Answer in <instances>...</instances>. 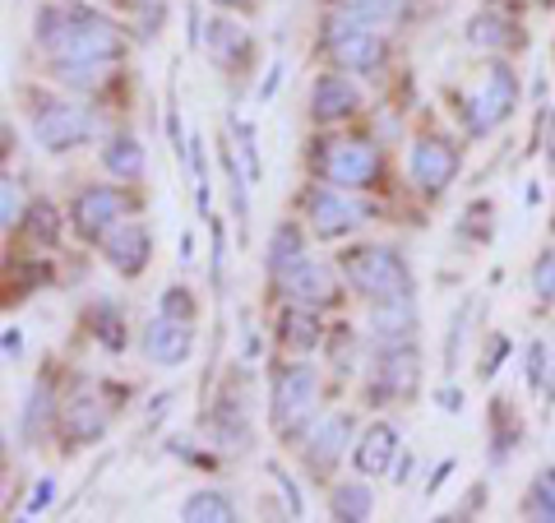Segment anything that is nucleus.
Segmentation results:
<instances>
[{"label":"nucleus","mask_w":555,"mask_h":523,"mask_svg":"<svg viewBox=\"0 0 555 523\" xmlns=\"http://www.w3.org/2000/svg\"><path fill=\"white\" fill-rule=\"evenodd\" d=\"M56 75L75 89H102L107 84V69L93 65V61H56Z\"/></svg>","instance_id":"nucleus-29"},{"label":"nucleus","mask_w":555,"mask_h":523,"mask_svg":"<svg viewBox=\"0 0 555 523\" xmlns=\"http://www.w3.org/2000/svg\"><path fill=\"white\" fill-rule=\"evenodd\" d=\"M440 408H444V412H459V408H463L459 390H440Z\"/></svg>","instance_id":"nucleus-45"},{"label":"nucleus","mask_w":555,"mask_h":523,"mask_svg":"<svg viewBox=\"0 0 555 523\" xmlns=\"http://www.w3.org/2000/svg\"><path fill=\"white\" fill-rule=\"evenodd\" d=\"M393 459H398V431L385 426V422L371 426L357 441V449H352V463H357L361 477H385L389 468H393Z\"/></svg>","instance_id":"nucleus-15"},{"label":"nucleus","mask_w":555,"mask_h":523,"mask_svg":"<svg viewBox=\"0 0 555 523\" xmlns=\"http://www.w3.org/2000/svg\"><path fill=\"white\" fill-rule=\"evenodd\" d=\"M306 214H310V228H315V237L334 241V237L357 232L361 222L371 218V208L357 204L352 195H343V190L334 186V190H315V195L306 200Z\"/></svg>","instance_id":"nucleus-8"},{"label":"nucleus","mask_w":555,"mask_h":523,"mask_svg":"<svg viewBox=\"0 0 555 523\" xmlns=\"http://www.w3.org/2000/svg\"><path fill=\"white\" fill-rule=\"evenodd\" d=\"M343 273H347V283H352L357 292H366L371 302H379V296H408L412 292V273L403 265V255L385 251V246L347 251L343 255Z\"/></svg>","instance_id":"nucleus-3"},{"label":"nucleus","mask_w":555,"mask_h":523,"mask_svg":"<svg viewBox=\"0 0 555 523\" xmlns=\"http://www.w3.org/2000/svg\"><path fill=\"white\" fill-rule=\"evenodd\" d=\"M357 84L347 79V75H320L315 79V89H310V112H315V120H343V116H352L357 112Z\"/></svg>","instance_id":"nucleus-16"},{"label":"nucleus","mask_w":555,"mask_h":523,"mask_svg":"<svg viewBox=\"0 0 555 523\" xmlns=\"http://www.w3.org/2000/svg\"><path fill=\"white\" fill-rule=\"evenodd\" d=\"M278 329H283V343H292V347H315V343H320L315 306H292Z\"/></svg>","instance_id":"nucleus-26"},{"label":"nucleus","mask_w":555,"mask_h":523,"mask_svg":"<svg viewBox=\"0 0 555 523\" xmlns=\"http://www.w3.org/2000/svg\"><path fill=\"white\" fill-rule=\"evenodd\" d=\"M102 167L120 181H134L139 171H144V144H139L134 135H112V144L102 149Z\"/></svg>","instance_id":"nucleus-20"},{"label":"nucleus","mask_w":555,"mask_h":523,"mask_svg":"<svg viewBox=\"0 0 555 523\" xmlns=\"http://www.w3.org/2000/svg\"><path fill=\"white\" fill-rule=\"evenodd\" d=\"M28 232L42 241V246H56V237H61V214L51 204H33V222H28Z\"/></svg>","instance_id":"nucleus-33"},{"label":"nucleus","mask_w":555,"mask_h":523,"mask_svg":"<svg viewBox=\"0 0 555 523\" xmlns=\"http://www.w3.org/2000/svg\"><path fill=\"white\" fill-rule=\"evenodd\" d=\"M232 135L241 139V153H246V181H255V177H259V153H255V126H250V120H241V116H232Z\"/></svg>","instance_id":"nucleus-35"},{"label":"nucleus","mask_w":555,"mask_h":523,"mask_svg":"<svg viewBox=\"0 0 555 523\" xmlns=\"http://www.w3.org/2000/svg\"><path fill=\"white\" fill-rule=\"evenodd\" d=\"M551 232H555V222H551Z\"/></svg>","instance_id":"nucleus-47"},{"label":"nucleus","mask_w":555,"mask_h":523,"mask_svg":"<svg viewBox=\"0 0 555 523\" xmlns=\"http://www.w3.org/2000/svg\"><path fill=\"white\" fill-rule=\"evenodd\" d=\"M505 353H509V339H491V347H486V361H481V375L486 380L495 375V366L505 361Z\"/></svg>","instance_id":"nucleus-39"},{"label":"nucleus","mask_w":555,"mask_h":523,"mask_svg":"<svg viewBox=\"0 0 555 523\" xmlns=\"http://www.w3.org/2000/svg\"><path fill=\"white\" fill-rule=\"evenodd\" d=\"M214 283H222V228L214 222Z\"/></svg>","instance_id":"nucleus-42"},{"label":"nucleus","mask_w":555,"mask_h":523,"mask_svg":"<svg viewBox=\"0 0 555 523\" xmlns=\"http://www.w3.org/2000/svg\"><path fill=\"white\" fill-rule=\"evenodd\" d=\"M283 288H287V296L297 306H324V302H334L338 296L334 273H328L324 265H315V259H301L292 273H283Z\"/></svg>","instance_id":"nucleus-14"},{"label":"nucleus","mask_w":555,"mask_h":523,"mask_svg":"<svg viewBox=\"0 0 555 523\" xmlns=\"http://www.w3.org/2000/svg\"><path fill=\"white\" fill-rule=\"evenodd\" d=\"M208 56L218 65H241L250 56V38L228 20H214V28H208Z\"/></svg>","instance_id":"nucleus-21"},{"label":"nucleus","mask_w":555,"mask_h":523,"mask_svg":"<svg viewBox=\"0 0 555 523\" xmlns=\"http://www.w3.org/2000/svg\"><path fill=\"white\" fill-rule=\"evenodd\" d=\"M61 431H65V441H75V445H93L107 435V408H102L93 394H75L61 412Z\"/></svg>","instance_id":"nucleus-13"},{"label":"nucleus","mask_w":555,"mask_h":523,"mask_svg":"<svg viewBox=\"0 0 555 523\" xmlns=\"http://www.w3.org/2000/svg\"><path fill=\"white\" fill-rule=\"evenodd\" d=\"M324 51L334 56L338 69H379L385 61V38L375 33L371 20H361L357 10H334L324 20Z\"/></svg>","instance_id":"nucleus-2"},{"label":"nucleus","mask_w":555,"mask_h":523,"mask_svg":"<svg viewBox=\"0 0 555 523\" xmlns=\"http://www.w3.org/2000/svg\"><path fill=\"white\" fill-rule=\"evenodd\" d=\"M181 519L185 523H232L236 519V505L222 496V492H195L181 505Z\"/></svg>","instance_id":"nucleus-24"},{"label":"nucleus","mask_w":555,"mask_h":523,"mask_svg":"<svg viewBox=\"0 0 555 523\" xmlns=\"http://www.w3.org/2000/svg\"><path fill=\"white\" fill-rule=\"evenodd\" d=\"M416 375H422V361H416L412 347H389V357L379 361L375 390H389V394H412V390H416Z\"/></svg>","instance_id":"nucleus-19"},{"label":"nucleus","mask_w":555,"mask_h":523,"mask_svg":"<svg viewBox=\"0 0 555 523\" xmlns=\"http://www.w3.org/2000/svg\"><path fill=\"white\" fill-rule=\"evenodd\" d=\"M24 353V339H20V329H5V361H14Z\"/></svg>","instance_id":"nucleus-43"},{"label":"nucleus","mask_w":555,"mask_h":523,"mask_svg":"<svg viewBox=\"0 0 555 523\" xmlns=\"http://www.w3.org/2000/svg\"><path fill=\"white\" fill-rule=\"evenodd\" d=\"M371 324H375V339L379 343L408 339L412 334V292L408 296H379L375 310H371Z\"/></svg>","instance_id":"nucleus-18"},{"label":"nucleus","mask_w":555,"mask_h":523,"mask_svg":"<svg viewBox=\"0 0 555 523\" xmlns=\"http://www.w3.org/2000/svg\"><path fill=\"white\" fill-rule=\"evenodd\" d=\"M38 42L47 51H56V61L107 65V61H120V51H126V33H120L112 20L93 14V10L42 5V14H38Z\"/></svg>","instance_id":"nucleus-1"},{"label":"nucleus","mask_w":555,"mask_h":523,"mask_svg":"<svg viewBox=\"0 0 555 523\" xmlns=\"http://www.w3.org/2000/svg\"><path fill=\"white\" fill-rule=\"evenodd\" d=\"M273 477H278V492L287 496V514H292V519H301V496H297V486H292V477H287V473H278V468H273Z\"/></svg>","instance_id":"nucleus-40"},{"label":"nucleus","mask_w":555,"mask_h":523,"mask_svg":"<svg viewBox=\"0 0 555 523\" xmlns=\"http://www.w3.org/2000/svg\"><path fill=\"white\" fill-rule=\"evenodd\" d=\"M33 135H38V144H42V149L65 153V149L89 144L93 116L83 112V107H75V102H47V107L33 116Z\"/></svg>","instance_id":"nucleus-7"},{"label":"nucleus","mask_w":555,"mask_h":523,"mask_svg":"<svg viewBox=\"0 0 555 523\" xmlns=\"http://www.w3.org/2000/svg\"><path fill=\"white\" fill-rule=\"evenodd\" d=\"M343 5L357 10L361 20H371V24H389V20H398V14H403L408 0H343Z\"/></svg>","instance_id":"nucleus-32"},{"label":"nucleus","mask_w":555,"mask_h":523,"mask_svg":"<svg viewBox=\"0 0 555 523\" xmlns=\"http://www.w3.org/2000/svg\"><path fill=\"white\" fill-rule=\"evenodd\" d=\"M320 171L328 186L338 190H361L379 177V153L366 144V139H338V144L324 149L320 158Z\"/></svg>","instance_id":"nucleus-6"},{"label":"nucleus","mask_w":555,"mask_h":523,"mask_svg":"<svg viewBox=\"0 0 555 523\" xmlns=\"http://www.w3.org/2000/svg\"><path fill=\"white\" fill-rule=\"evenodd\" d=\"M371 510H375V496L366 482H343V486H334V496H328V514L334 519L361 523V519H371Z\"/></svg>","instance_id":"nucleus-23"},{"label":"nucleus","mask_w":555,"mask_h":523,"mask_svg":"<svg viewBox=\"0 0 555 523\" xmlns=\"http://www.w3.org/2000/svg\"><path fill=\"white\" fill-rule=\"evenodd\" d=\"M195 347V334H190V320H177V316H158L149 329H144V357L153 366H181Z\"/></svg>","instance_id":"nucleus-12"},{"label":"nucleus","mask_w":555,"mask_h":523,"mask_svg":"<svg viewBox=\"0 0 555 523\" xmlns=\"http://www.w3.org/2000/svg\"><path fill=\"white\" fill-rule=\"evenodd\" d=\"M467 38H473V47H514L518 33L509 20H500V14H477V20L467 24Z\"/></svg>","instance_id":"nucleus-27"},{"label":"nucleus","mask_w":555,"mask_h":523,"mask_svg":"<svg viewBox=\"0 0 555 523\" xmlns=\"http://www.w3.org/2000/svg\"><path fill=\"white\" fill-rule=\"evenodd\" d=\"M278 84H283V65H273V69H269V79H264V89H259V98L269 102V98L278 93Z\"/></svg>","instance_id":"nucleus-44"},{"label":"nucleus","mask_w":555,"mask_h":523,"mask_svg":"<svg viewBox=\"0 0 555 523\" xmlns=\"http://www.w3.org/2000/svg\"><path fill=\"white\" fill-rule=\"evenodd\" d=\"M528 514L555 523V468L532 482V492H528Z\"/></svg>","instance_id":"nucleus-31"},{"label":"nucleus","mask_w":555,"mask_h":523,"mask_svg":"<svg viewBox=\"0 0 555 523\" xmlns=\"http://www.w3.org/2000/svg\"><path fill=\"white\" fill-rule=\"evenodd\" d=\"M214 441L222 445V449H246L250 445V431H246V417H236V408H232V398H222L218 404V412H214Z\"/></svg>","instance_id":"nucleus-25"},{"label":"nucleus","mask_w":555,"mask_h":523,"mask_svg":"<svg viewBox=\"0 0 555 523\" xmlns=\"http://www.w3.org/2000/svg\"><path fill=\"white\" fill-rule=\"evenodd\" d=\"M93 329H98V339L112 347V353H120L126 347V334H120V310L112 302H98L93 306Z\"/></svg>","instance_id":"nucleus-30"},{"label":"nucleus","mask_w":555,"mask_h":523,"mask_svg":"<svg viewBox=\"0 0 555 523\" xmlns=\"http://www.w3.org/2000/svg\"><path fill=\"white\" fill-rule=\"evenodd\" d=\"M102 251H107V259H112V269H116V273L139 278V273H144V265H149V255H153V241H149V228H144V222L120 218L116 228L102 237Z\"/></svg>","instance_id":"nucleus-11"},{"label":"nucleus","mask_w":555,"mask_h":523,"mask_svg":"<svg viewBox=\"0 0 555 523\" xmlns=\"http://www.w3.org/2000/svg\"><path fill=\"white\" fill-rule=\"evenodd\" d=\"M214 5H246V0H214Z\"/></svg>","instance_id":"nucleus-46"},{"label":"nucleus","mask_w":555,"mask_h":523,"mask_svg":"<svg viewBox=\"0 0 555 523\" xmlns=\"http://www.w3.org/2000/svg\"><path fill=\"white\" fill-rule=\"evenodd\" d=\"M163 316L190 320V316H195V296H190L185 288H171V292H163Z\"/></svg>","instance_id":"nucleus-37"},{"label":"nucleus","mask_w":555,"mask_h":523,"mask_svg":"<svg viewBox=\"0 0 555 523\" xmlns=\"http://www.w3.org/2000/svg\"><path fill=\"white\" fill-rule=\"evenodd\" d=\"M459 177V153L444 139H422L412 144V181L426 190V195H444L449 181Z\"/></svg>","instance_id":"nucleus-10"},{"label":"nucleus","mask_w":555,"mask_h":523,"mask_svg":"<svg viewBox=\"0 0 555 523\" xmlns=\"http://www.w3.org/2000/svg\"><path fill=\"white\" fill-rule=\"evenodd\" d=\"M47 417H51V380H38L33 394H28V408H24V435L28 441L47 426Z\"/></svg>","instance_id":"nucleus-28"},{"label":"nucleus","mask_w":555,"mask_h":523,"mask_svg":"<svg viewBox=\"0 0 555 523\" xmlns=\"http://www.w3.org/2000/svg\"><path fill=\"white\" fill-rule=\"evenodd\" d=\"M546 380V343H532V353H528V385L537 390Z\"/></svg>","instance_id":"nucleus-38"},{"label":"nucleus","mask_w":555,"mask_h":523,"mask_svg":"<svg viewBox=\"0 0 555 523\" xmlns=\"http://www.w3.org/2000/svg\"><path fill=\"white\" fill-rule=\"evenodd\" d=\"M347 441H352V422H347L343 412L324 417V422L315 426V435H310V445H306V463L315 468V473H328V468L338 463V455L347 449Z\"/></svg>","instance_id":"nucleus-17"},{"label":"nucleus","mask_w":555,"mask_h":523,"mask_svg":"<svg viewBox=\"0 0 555 523\" xmlns=\"http://www.w3.org/2000/svg\"><path fill=\"white\" fill-rule=\"evenodd\" d=\"M532 292L542 296V302H555V255H542L532 269Z\"/></svg>","instance_id":"nucleus-36"},{"label":"nucleus","mask_w":555,"mask_h":523,"mask_svg":"<svg viewBox=\"0 0 555 523\" xmlns=\"http://www.w3.org/2000/svg\"><path fill=\"white\" fill-rule=\"evenodd\" d=\"M51 496H56V482H51V477H47V482H38V492H33V500H28V514H38Z\"/></svg>","instance_id":"nucleus-41"},{"label":"nucleus","mask_w":555,"mask_h":523,"mask_svg":"<svg viewBox=\"0 0 555 523\" xmlns=\"http://www.w3.org/2000/svg\"><path fill=\"white\" fill-rule=\"evenodd\" d=\"M315 366H287L283 375L273 380V426L278 431H287V435H297L306 426V417L315 412Z\"/></svg>","instance_id":"nucleus-5"},{"label":"nucleus","mask_w":555,"mask_h":523,"mask_svg":"<svg viewBox=\"0 0 555 523\" xmlns=\"http://www.w3.org/2000/svg\"><path fill=\"white\" fill-rule=\"evenodd\" d=\"M20 214H24V204H20V181L5 177V186H0V228L14 232V228H20Z\"/></svg>","instance_id":"nucleus-34"},{"label":"nucleus","mask_w":555,"mask_h":523,"mask_svg":"<svg viewBox=\"0 0 555 523\" xmlns=\"http://www.w3.org/2000/svg\"><path fill=\"white\" fill-rule=\"evenodd\" d=\"M306 259V241H301V232L292 228V222H283V228H273V241H269V273L273 278H283V273H292Z\"/></svg>","instance_id":"nucleus-22"},{"label":"nucleus","mask_w":555,"mask_h":523,"mask_svg":"<svg viewBox=\"0 0 555 523\" xmlns=\"http://www.w3.org/2000/svg\"><path fill=\"white\" fill-rule=\"evenodd\" d=\"M514 107H518V79H514V69L509 65H491V69H486V79H481V89H473V93L463 98L459 116H463L467 135H491Z\"/></svg>","instance_id":"nucleus-4"},{"label":"nucleus","mask_w":555,"mask_h":523,"mask_svg":"<svg viewBox=\"0 0 555 523\" xmlns=\"http://www.w3.org/2000/svg\"><path fill=\"white\" fill-rule=\"evenodd\" d=\"M120 218H126V195H120L116 186H89V190H79V200H75V228L83 237L102 241Z\"/></svg>","instance_id":"nucleus-9"}]
</instances>
